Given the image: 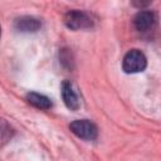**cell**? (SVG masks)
I'll list each match as a JSON object with an SVG mask.
<instances>
[{"label": "cell", "mask_w": 161, "mask_h": 161, "mask_svg": "<svg viewBox=\"0 0 161 161\" xmlns=\"http://www.w3.org/2000/svg\"><path fill=\"white\" fill-rule=\"evenodd\" d=\"M147 65V59L145 54L138 49H132L126 53L122 60V69L131 74V73H138L142 72Z\"/></svg>", "instance_id": "6da1fadb"}, {"label": "cell", "mask_w": 161, "mask_h": 161, "mask_svg": "<svg viewBox=\"0 0 161 161\" xmlns=\"http://www.w3.org/2000/svg\"><path fill=\"white\" fill-rule=\"evenodd\" d=\"M64 23L69 29L79 30V29H88L93 25L92 18L80 10H70L64 16Z\"/></svg>", "instance_id": "7a4b0ae2"}, {"label": "cell", "mask_w": 161, "mask_h": 161, "mask_svg": "<svg viewBox=\"0 0 161 161\" xmlns=\"http://www.w3.org/2000/svg\"><path fill=\"white\" fill-rule=\"evenodd\" d=\"M69 128L77 137L83 140L91 141V140H94L98 135L97 126L88 119H75L70 123Z\"/></svg>", "instance_id": "3957f363"}, {"label": "cell", "mask_w": 161, "mask_h": 161, "mask_svg": "<svg viewBox=\"0 0 161 161\" xmlns=\"http://www.w3.org/2000/svg\"><path fill=\"white\" fill-rule=\"evenodd\" d=\"M155 24V14L148 10L138 11L133 18V25L138 31H148Z\"/></svg>", "instance_id": "277c9868"}, {"label": "cell", "mask_w": 161, "mask_h": 161, "mask_svg": "<svg viewBox=\"0 0 161 161\" xmlns=\"http://www.w3.org/2000/svg\"><path fill=\"white\" fill-rule=\"evenodd\" d=\"M14 26L18 31H21V33H34L40 29L42 23L39 19H36L34 16L25 15V16H20V18L15 19Z\"/></svg>", "instance_id": "5b68a950"}, {"label": "cell", "mask_w": 161, "mask_h": 161, "mask_svg": "<svg viewBox=\"0 0 161 161\" xmlns=\"http://www.w3.org/2000/svg\"><path fill=\"white\" fill-rule=\"evenodd\" d=\"M62 98L64 101V104L72 109V111H75L79 108V98L75 93V91L73 89L72 87V83L69 80H64L62 83Z\"/></svg>", "instance_id": "8992f818"}, {"label": "cell", "mask_w": 161, "mask_h": 161, "mask_svg": "<svg viewBox=\"0 0 161 161\" xmlns=\"http://www.w3.org/2000/svg\"><path fill=\"white\" fill-rule=\"evenodd\" d=\"M26 101L31 106H34L35 108H39V109H49L52 107V102L47 96L39 94V93H35V92L29 93L26 96Z\"/></svg>", "instance_id": "52a82bcc"}, {"label": "cell", "mask_w": 161, "mask_h": 161, "mask_svg": "<svg viewBox=\"0 0 161 161\" xmlns=\"http://www.w3.org/2000/svg\"><path fill=\"white\" fill-rule=\"evenodd\" d=\"M0 35H1V29H0Z\"/></svg>", "instance_id": "ba28073f"}]
</instances>
